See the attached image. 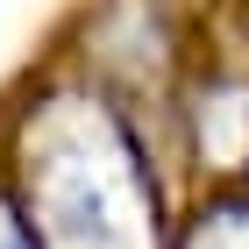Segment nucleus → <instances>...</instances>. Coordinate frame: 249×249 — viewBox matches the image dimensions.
<instances>
[{
  "label": "nucleus",
  "mask_w": 249,
  "mask_h": 249,
  "mask_svg": "<svg viewBox=\"0 0 249 249\" xmlns=\"http://www.w3.org/2000/svg\"><path fill=\"white\" fill-rule=\"evenodd\" d=\"M36 207L50 249H150V192L114 121L57 114L36 142Z\"/></svg>",
  "instance_id": "1"
},
{
  "label": "nucleus",
  "mask_w": 249,
  "mask_h": 249,
  "mask_svg": "<svg viewBox=\"0 0 249 249\" xmlns=\"http://www.w3.org/2000/svg\"><path fill=\"white\" fill-rule=\"evenodd\" d=\"M0 249H36V235L15 221V207H7V199H0Z\"/></svg>",
  "instance_id": "4"
},
{
  "label": "nucleus",
  "mask_w": 249,
  "mask_h": 249,
  "mask_svg": "<svg viewBox=\"0 0 249 249\" xmlns=\"http://www.w3.org/2000/svg\"><path fill=\"white\" fill-rule=\"evenodd\" d=\"M199 135H207L213 157H242V142H249V93H221L207 107V121H199Z\"/></svg>",
  "instance_id": "2"
},
{
  "label": "nucleus",
  "mask_w": 249,
  "mask_h": 249,
  "mask_svg": "<svg viewBox=\"0 0 249 249\" xmlns=\"http://www.w3.org/2000/svg\"><path fill=\"white\" fill-rule=\"evenodd\" d=\"M192 249H249V213H213V221H207V228H199V242H192Z\"/></svg>",
  "instance_id": "3"
}]
</instances>
